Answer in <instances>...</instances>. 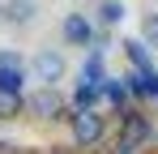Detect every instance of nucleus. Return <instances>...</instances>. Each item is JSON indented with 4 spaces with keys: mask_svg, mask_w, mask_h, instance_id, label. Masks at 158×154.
<instances>
[{
    "mask_svg": "<svg viewBox=\"0 0 158 154\" xmlns=\"http://www.w3.org/2000/svg\"><path fill=\"white\" fill-rule=\"evenodd\" d=\"M154 137V124L145 111L137 107H124L120 111V137H115V154H141V146Z\"/></svg>",
    "mask_w": 158,
    "mask_h": 154,
    "instance_id": "1",
    "label": "nucleus"
},
{
    "mask_svg": "<svg viewBox=\"0 0 158 154\" xmlns=\"http://www.w3.org/2000/svg\"><path fill=\"white\" fill-rule=\"evenodd\" d=\"M60 39L69 43V47H94L98 43V22H94V13H64V22H60Z\"/></svg>",
    "mask_w": 158,
    "mask_h": 154,
    "instance_id": "2",
    "label": "nucleus"
},
{
    "mask_svg": "<svg viewBox=\"0 0 158 154\" xmlns=\"http://www.w3.org/2000/svg\"><path fill=\"white\" fill-rule=\"evenodd\" d=\"M103 116H98V107H73L69 111V133H73V141L77 146H98L103 141Z\"/></svg>",
    "mask_w": 158,
    "mask_h": 154,
    "instance_id": "3",
    "label": "nucleus"
},
{
    "mask_svg": "<svg viewBox=\"0 0 158 154\" xmlns=\"http://www.w3.org/2000/svg\"><path fill=\"white\" fill-rule=\"evenodd\" d=\"M64 73H69V60H64L60 51H52V47L34 51V60H30V81H43V86H60V81H64Z\"/></svg>",
    "mask_w": 158,
    "mask_h": 154,
    "instance_id": "4",
    "label": "nucleus"
},
{
    "mask_svg": "<svg viewBox=\"0 0 158 154\" xmlns=\"http://www.w3.org/2000/svg\"><path fill=\"white\" fill-rule=\"evenodd\" d=\"M60 111H64V99L56 94V86H34L26 94V116H34V120H60Z\"/></svg>",
    "mask_w": 158,
    "mask_h": 154,
    "instance_id": "5",
    "label": "nucleus"
},
{
    "mask_svg": "<svg viewBox=\"0 0 158 154\" xmlns=\"http://www.w3.org/2000/svg\"><path fill=\"white\" fill-rule=\"evenodd\" d=\"M26 77H30V69L22 64V56H17V51H0V86L26 90Z\"/></svg>",
    "mask_w": 158,
    "mask_h": 154,
    "instance_id": "6",
    "label": "nucleus"
},
{
    "mask_svg": "<svg viewBox=\"0 0 158 154\" xmlns=\"http://www.w3.org/2000/svg\"><path fill=\"white\" fill-rule=\"evenodd\" d=\"M128 17V9H124V0H98L94 4V22L103 26V30H115V26Z\"/></svg>",
    "mask_w": 158,
    "mask_h": 154,
    "instance_id": "7",
    "label": "nucleus"
},
{
    "mask_svg": "<svg viewBox=\"0 0 158 154\" xmlns=\"http://www.w3.org/2000/svg\"><path fill=\"white\" fill-rule=\"evenodd\" d=\"M107 94H103V81H90V77H81L77 90H73V99H69V107H98Z\"/></svg>",
    "mask_w": 158,
    "mask_h": 154,
    "instance_id": "8",
    "label": "nucleus"
},
{
    "mask_svg": "<svg viewBox=\"0 0 158 154\" xmlns=\"http://www.w3.org/2000/svg\"><path fill=\"white\" fill-rule=\"evenodd\" d=\"M22 111H26V90L0 86V120H17Z\"/></svg>",
    "mask_w": 158,
    "mask_h": 154,
    "instance_id": "9",
    "label": "nucleus"
},
{
    "mask_svg": "<svg viewBox=\"0 0 158 154\" xmlns=\"http://www.w3.org/2000/svg\"><path fill=\"white\" fill-rule=\"evenodd\" d=\"M34 13H39L34 0H9V4H4V22H9V26H30Z\"/></svg>",
    "mask_w": 158,
    "mask_h": 154,
    "instance_id": "10",
    "label": "nucleus"
},
{
    "mask_svg": "<svg viewBox=\"0 0 158 154\" xmlns=\"http://www.w3.org/2000/svg\"><path fill=\"white\" fill-rule=\"evenodd\" d=\"M124 51H128V64L132 69H141V73H154V60H150V43H145V39H128V43H124Z\"/></svg>",
    "mask_w": 158,
    "mask_h": 154,
    "instance_id": "11",
    "label": "nucleus"
},
{
    "mask_svg": "<svg viewBox=\"0 0 158 154\" xmlns=\"http://www.w3.org/2000/svg\"><path fill=\"white\" fill-rule=\"evenodd\" d=\"M103 94H107V103H111V107H120V111H124V107H128L132 86L124 81V77H107V81H103Z\"/></svg>",
    "mask_w": 158,
    "mask_h": 154,
    "instance_id": "12",
    "label": "nucleus"
},
{
    "mask_svg": "<svg viewBox=\"0 0 158 154\" xmlns=\"http://www.w3.org/2000/svg\"><path fill=\"white\" fill-rule=\"evenodd\" d=\"M141 39H145V43H150V47L158 51V9L141 17Z\"/></svg>",
    "mask_w": 158,
    "mask_h": 154,
    "instance_id": "13",
    "label": "nucleus"
},
{
    "mask_svg": "<svg viewBox=\"0 0 158 154\" xmlns=\"http://www.w3.org/2000/svg\"><path fill=\"white\" fill-rule=\"evenodd\" d=\"M0 22H4V4H0Z\"/></svg>",
    "mask_w": 158,
    "mask_h": 154,
    "instance_id": "14",
    "label": "nucleus"
}]
</instances>
